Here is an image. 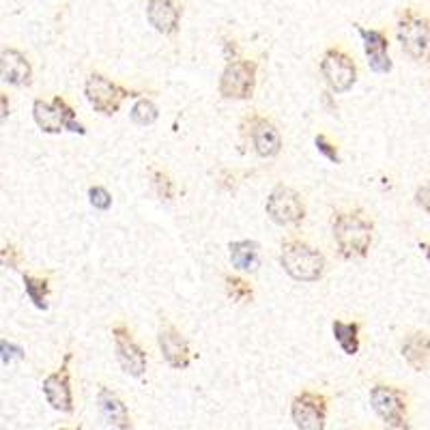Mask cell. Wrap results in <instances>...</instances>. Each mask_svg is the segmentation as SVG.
<instances>
[{
    "instance_id": "cell-11",
    "label": "cell",
    "mask_w": 430,
    "mask_h": 430,
    "mask_svg": "<svg viewBox=\"0 0 430 430\" xmlns=\"http://www.w3.org/2000/svg\"><path fill=\"white\" fill-rule=\"evenodd\" d=\"M327 396L303 389L290 402V418L299 430H325Z\"/></svg>"
},
{
    "instance_id": "cell-26",
    "label": "cell",
    "mask_w": 430,
    "mask_h": 430,
    "mask_svg": "<svg viewBox=\"0 0 430 430\" xmlns=\"http://www.w3.org/2000/svg\"><path fill=\"white\" fill-rule=\"evenodd\" d=\"M88 200L95 209H100V211H108L112 207V196H110V191L102 185H93L88 189Z\"/></svg>"
},
{
    "instance_id": "cell-32",
    "label": "cell",
    "mask_w": 430,
    "mask_h": 430,
    "mask_svg": "<svg viewBox=\"0 0 430 430\" xmlns=\"http://www.w3.org/2000/svg\"><path fill=\"white\" fill-rule=\"evenodd\" d=\"M7 114H9L7 112V95H3V121L7 119Z\"/></svg>"
},
{
    "instance_id": "cell-8",
    "label": "cell",
    "mask_w": 430,
    "mask_h": 430,
    "mask_svg": "<svg viewBox=\"0 0 430 430\" xmlns=\"http://www.w3.org/2000/svg\"><path fill=\"white\" fill-rule=\"evenodd\" d=\"M370 404L375 413L392 430H406V392L396 385L379 383L370 389Z\"/></svg>"
},
{
    "instance_id": "cell-1",
    "label": "cell",
    "mask_w": 430,
    "mask_h": 430,
    "mask_svg": "<svg viewBox=\"0 0 430 430\" xmlns=\"http://www.w3.org/2000/svg\"><path fill=\"white\" fill-rule=\"evenodd\" d=\"M331 232L338 245L340 256L346 261L364 259L373 245L375 224L362 209H340L331 218Z\"/></svg>"
},
{
    "instance_id": "cell-14",
    "label": "cell",
    "mask_w": 430,
    "mask_h": 430,
    "mask_svg": "<svg viewBox=\"0 0 430 430\" xmlns=\"http://www.w3.org/2000/svg\"><path fill=\"white\" fill-rule=\"evenodd\" d=\"M69 359L71 355L65 357L63 366L54 370L52 375L44 379V394L52 409L63 413L73 411V392H71V373H69Z\"/></svg>"
},
{
    "instance_id": "cell-25",
    "label": "cell",
    "mask_w": 430,
    "mask_h": 430,
    "mask_svg": "<svg viewBox=\"0 0 430 430\" xmlns=\"http://www.w3.org/2000/svg\"><path fill=\"white\" fill-rule=\"evenodd\" d=\"M158 116H160L158 106H155L151 100H147V97L138 100V102L133 104V108H131V121L135 125H142V127L153 125L155 121H158Z\"/></svg>"
},
{
    "instance_id": "cell-7",
    "label": "cell",
    "mask_w": 430,
    "mask_h": 430,
    "mask_svg": "<svg viewBox=\"0 0 430 430\" xmlns=\"http://www.w3.org/2000/svg\"><path fill=\"white\" fill-rule=\"evenodd\" d=\"M84 95L88 104L106 116H112L121 110V104L127 100V97H133V91H127L125 86L112 82L108 75L93 71L86 82H84Z\"/></svg>"
},
{
    "instance_id": "cell-33",
    "label": "cell",
    "mask_w": 430,
    "mask_h": 430,
    "mask_svg": "<svg viewBox=\"0 0 430 430\" xmlns=\"http://www.w3.org/2000/svg\"><path fill=\"white\" fill-rule=\"evenodd\" d=\"M61 430H71V428H61Z\"/></svg>"
},
{
    "instance_id": "cell-30",
    "label": "cell",
    "mask_w": 430,
    "mask_h": 430,
    "mask_svg": "<svg viewBox=\"0 0 430 430\" xmlns=\"http://www.w3.org/2000/svg\"><path fill=\"white\" fill-rule=\"evenodd\" d=\"M415 203H418V207L422 211H426L430 215V183L418 187V191H415Z\"/></svg>"
},
{
    "instance_id": "cell-3",
    "label": "cell",
    "mask_w": 430,
    "mask_h": 430,
    "mask_svg": "<svg viewBox=\"0 0 430 430\" xmlns=\"http://www.w3.org/2000/svg\"><path fill=\"white\" fill-rule=\"evenodd\" d=\"M280 265L297 282H319L327 271V261L323 252L297 237L286 239L282 243Z\"/></svg>"
},
{
    "instance_id": "cell-2",
    "label": "cell",
    "mask_w": 430,
    "mask_h": 430,
    "mask_svg": "<svg viewBox=\"0 0 430 430\" xmlns=\"http://www.w3.org/2000/svg\"><path fill=\"white\" fill-rule=\"evenodd\" d=\"M396 39L402 52L420 65H430V15L402 7L396 13Z\"/></svg>"
},
{
    "instance_id": "cell-28",
    "label": "cell",
    "mask_w": 430,
    "mask_h": 430,
    "mask_svg": "<svg viewBox=\"0 0 430 430\" xmlns=\"http://www.w3.org/2000/svg\"><path fill=\"white\" fill-rule=\"evenodd\" d=\"M368 65H370V69L377 71V73H389V71H392V58H389V54L370 56Z\"/></svg>"
},
{
    "instance_id": "cell-5",
    "label": "cell",
    "mask_w": 430,
    "mask_h": 430,
    "mask_svg": "<svg viewBox=\"0 0 430 430\" xmlns=\"http://www.w3.org/2000/svg\"><path fill=\"white\" fill-rule=\"evenodd\" d=\"M321 75L331 93H346L357 82V63L344 48L331 46L323 52Z\"/></svg>"
},
{
    "instance_id": "cell-12",
    "label": "cell",
    "mask_w": 430,
    "mask_h": 430,
    "mask_svg": "<svg viewBox=\"0 0 430 430\" xmlns=\"http://www.w3.org/2000/svg\"><path fill=\"white\" fill-rule=\"evenodd\" d=\"M243 133L247 135V138H252L254 151L265 160L276 158V155L282 151V133H280L278 125L271 119H265V116H261V114L245 116Z\"/></svg>"
},
{
    "instance_id": "cell-21",
    "label": "cell",
    "mask_w": 430,
    "mask_h": 430,
    "mask_svg": "<svg viewBox=\"0 0 430 430\" xmlns=\"http://www.w3.org/2000/svg\"><path fill=\"white\" fill-rule=\"evenodd\" d=\"M24 288L28 299L39 310H48V297H50V280L41 276H32V273H24Z\"/></svg>"
},
{
    "instance_id": "cell-27",
    "label": "cell",
    "mask_w": 430,
    "mask_h": 430,
    "mask_svg": "<svg viewBox=\"0 0 430 430\" xmlns=\"http://www.w3.org/2000/svg\"><path fill=\"white\" fill-rule=\"evenodd\" d=\"M315 144H317L319 153H323L329 162L340 164V153H338V147H336L334 142H331L325 133H319V135H317V138H315Z\"/></svg>"
},
{
    "instance_id": "cell-9",
    "label": "cell",
    "mask_w": 430,
    "mask_h": 430,
    "mask_svg": "<svg viewBox=\"0 0 430 430\" xmlns=\"http://www.w3.org/2000/svg\"><path fill=\"white\" fill-rule=\"evenodd\" d=\"M265 211L278 226H297L306 220V203L299 191L288 185H276L269 194Z\"/></svg>"
},
{
    "instance_id": "cell-15",
    "label": "cell",
    "mask_w": 430,
    "mask_h": 430,
    "mask_svg": "<svg viewBox=\"0 0 430 430\" xmlns=\"http://www.w3.org/2000/svg\"><path fill=\"white\" fill-rule=\"evenodd\" d=\"M181 17L183 5L179 0H147V19L158 32L174 35L179 30Z\"/></svg>"
},
{
    "instance_id": "cell-13",
    "label": "cell",
    "mask_w": 430,
    "mask_h": 430,
    "mask_svg": "<svg viewBox=\"0 0 430 430\" xmlns=\"http://www.w3.org/2000/svg\"><path fill=\"white\" fill-rule=\"evenodd\" d=\"M158 344L164 362L174 370H187L191 362V350L185 336L170 321H164L158 334Z\"/></svg>"
},
{
    "instance_id": "cell-16",
    "label": "cell",
    "mask_w": 430,
    "mask_h": 430,
    "mask_svg": "<svg viewBox=\"0 0 430 430\" xmlns=\"http://www.w3.org/2000/svg\"><path fill=\"white\" fill-rule=\"evenodd\" d=\"M400 353L409 368L422 373L430 366V334L424 329H415L411 334H406L400 344Z\"/></svg>"
},
{
    "instance_id": "cell-29",
    "label": "cell",
    "mask_w": 430,
    "mask_h": 430,
    "mask_svg": "<svg viewBox=\"0 0 430 430\" xmlns=\"http://www.w3.org/2000/svg\"><path fill=\"white\" fill-rule=\"evenodd\" d=\"M19 261H22V254H19V250L13 243H7L5 250H3V265L11 267V269H17Z\"/></svg>"
},
{
    "instance_id": "cell-31",
    "label": "cell",
    "mask_w": 430,
    "mask_h": 430,
    "mask_svg": "<svg viewBox=\"0 0 430 430\" xmlns=\"http://www.w3.org/2000/svg\"><path fill=\"white\" fill-rule=\"evenodd\" d=\"M420 247L424 250V256H426V261L430 265V243H420Z\"/></svg>"
},
{
    "instance_id": "cell-18",
    "label": "cell",
    "mask_w": 430,
    "mask_h": 430,
    "mask_svg": "<svg viewBox=\"0 0 430 430\" xmlns=\"http://www.w3.org/2000/svg\"><path fill=\"white\" fill-rule=\"evenodd\" d=\"M97 400H100V409H102L104 418L108 420V424L121 428V430L131 428V415L127 411L125 402L119 398V394L112 392V389H108V387H102Z\"/></svg>"
},
{
    "instance_id": "cell-4",
    "label": "cell",
    "mask_w": 430,
    "mask_h": 430,
    "mask_svg": "<svg viewBox=\"0 0 430 430\" xmlns=\"http://www.w3.org/2000/svg\"><path fill=\"white\" fill-rule=\"evenodd\" d=\"M256 71L259 63L254 58H232L226 63L222 77H220V95L224 100L245 102L254 97L256 91Z\"/></svg>"
},
{
    "instance_id": "cell-10",
    "label": "cell",
    "mask_w": 430,
    "mask_h": 430,
    "mask_svg": "<svg viewBox=\"0 0 430 430\" xmlns=\"http://www.w3.org/2000/svg\"><path fill=\"white\" fill-rule=\"evenodd\" d=\"M112 340H114L116 359H119L121 368L129 377L140 379L147 373L149 357L144 353V348L138 344V340L133 338L131 329L125 323H116L112 327Z\"/></svg>"
},
{
    "instance_id": "cell-6",
    "label": "cell",
    "mask_w": 430,
    "mask_h": 430,
    "mask_svg": "<svg viewBox=\"0 0 430 430\" xmlns=\"http://www.w3.org/2000/svg\"><path fill=\"white\" fill-rule=\"evenodd\" d=\"M32 116L39 129L46 133H61V131H73V133H86L84 125L75 121V112L69 106L65 97L56 95L52 102L35 100L32 104Z\"/></svg>"
},
{
    "instance_id": "cell-17",
    "label": "cell",
    "mask_w": 430,
    "mask_h": 430,
    "mask_svg": "<svg viewBox=\"0 0 430 430\" xmlns=\"http://www.w3.org/2000/svg\"><path fill=\"white\" fill-rule=\"evenodd\" d=\"M0 73H3V82L15 86H28L32 80L30 61L15 48L3 50V56H0Z\"/></svg>"
},
{
    "instance_id": "cell-20",
    "label": "cell",
    "mask_w": 430,
    "mask_h": 430,
    "mask_svg": "<svg viewBox=\"0 0 430 430\" xmlns=\"http://www.w3.org/2000/svg\"><path fill=\"white\" fill-rule=\"evenodd\" d=\"M331 329H334V338L336 342L340 344V348L344 350L346 355H357L359 350V329L362 325L357 321H340L336 319L334 325H331Z\"/></svg>"
},
{
    "instance_id": "cell-22",
    "label": "cell",
    "mask_w": 430,
    "mask_h": 430,
    "mask_svg": "<svg viewBox=\"0 0 430 430\" xmlns=\"http://www.w3.org/2000/svg\"><path fill=\"white\" fill-rule=\"evenodd\" d=\"M357 32L364 41V50H366V56H379V54H387L389 50V39L383 30H377V28H364V26H357Z\"/></svg>"
},
{
    "instance_id": "cell-24",
    "label": "cell",
    "mask_w": 430,
    "mask_h": 430,
    "mask_svg": "<svg viewBox=\"0 0 430 430\" xmlns=\"http://www.w3.org/2000/svg\"><path fill=\"white\" fill-rule=\"evenodd\" d=\"M149 174H151V183H153L155 194H158L162 200H172V196H174V183L170 179V174L164 168H160V166H151L149 168Z\"/></svg>"
},
{
    "instance_id": "cell-23",
    "label": "cell",
    "mask_w": 430,
    "mask_h": 430,
    "mask_svg": "<svg viewBox=\"0 0 430 430\" xmlns=\"http://www.w3.org/2000/svg\"><path fill=\"white\" fill-rule=\"evenodd\" d=\"M224 286H226V295L237 301V303H250L254 299V288L247 280L232 276V273H226L224 276Z\"/></svg>"
},
{
    "instance_id": "cell-19",
    "label": "cell",
    "mask_w": 430,
    "mask_h": 430,
    "mask_svg": "<svg viewBox=\"0 0 430 430\" xmlns=\"http://www.w3.org/2000/svg\"><path fill=\"white\" fill-rule=\"evenodd\" d=\"M230 263L241 271H256L261 263L256 241H234L230 243Z\"/></svg>"
}]
</instances>
